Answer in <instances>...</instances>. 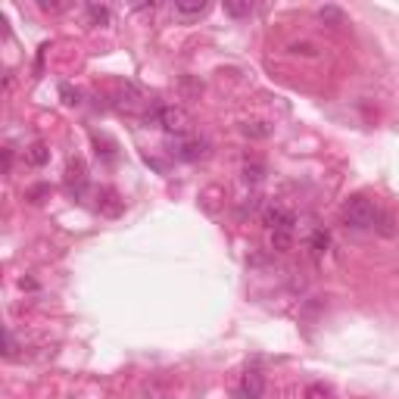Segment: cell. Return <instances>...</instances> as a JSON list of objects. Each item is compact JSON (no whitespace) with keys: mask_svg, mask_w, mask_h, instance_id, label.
Masks as SVG:
<instances>
[{"mask_svg":"<svg viewBox=\"0 0 399 399\" xmlns=\"http://www.w3.org/2000/svg\"><path fill=\"white\" fill-rule=\"evenodd\" d=\"M88 13H91V19L97 25H109V10L107 6H88Z\"/></svg>","mask_w":399,"mask_h":399,"instance_id":"5","label":"cell"},{"mask_svg":"<svg viewBox=\"0 0 399 399\" xmlns=\"http://www.w3.org/2000/svg\"><path fill=\"white\" fill-rule=\"evenodd\" d=\"M28 162H32V165H44V162H47V147H44V144H35L32 153H28Z\"/></svg>","mask_w":399,"mask_h":399,"instance_id":"6","label":"cell"},{"mask_svg":"<svg viewBox=\"0 0 399 399\" xmlns=\"http://www.w3.org/2000/svg\"><path fill=\"white\" fill-rule=\"evenodd\" d=\"M266 393V378L259 371H246L240 381V399H259Z\"/></svg>","mask_w":399,"mask_h":399,"instance_id":"3","label":"cell"},{"mask_svg":"<svg viewBox=\"0 0 399 399\" xmlns=\"http://www.w3.org/2000/svg\"><path fill=\"white\" fill-rule=\"evenodd\" d=\"M206 10H209V4H203V0H178L175 4V16L184 19V22L206 16Z\"/></svg>","mask_w":399,"mask_h":399,"instance_id":"4","label":"cell"},{"mask_svg":"<svg viewBox=\"0 0 399 399\" xmlns=\"http://www.w3.org/2000/svg\"><path fill=\"white\" fill-rule=\"evenodd\" d=\"M306 399H330V390L325 383H312V387L306 390Z\"/></svg>","mask_w":399,"mask_h":399,"instance_id":"8","label":"cell"},{"mask_svg":"<svg viewBox=\"0 0 399 399\" xmlns=\"http://www.w3.org/2000/svg\"><path fill=\"white\" fill-rule=\"evenodd\" d=\"M343 222L350 225V228H356V231L381 228L383 234H390V218L378 209V203L362 197V193H356V197H350L343 203Z\"/></svg>","mask_w":399,"mask_h":399,"instance_id":"1","label":"cell"},{"mask_svg":"<svg viewBox=\"0 0 399 399\" xmlns=\"http://www.w3.org/2000/svg\"><path fill=\"white\" fill-rule=\"evenodd\" d=\"M328 231H315V234H312V250L315 253H325L328 250Z\"/></svg>","mask_w":399,"mask_h":399,"instance_id":"9","label":"cell"},{"mask_svg":"<svg viewBox=\"0 0 399 399\" xmlns=\"http://www.w3.org/2000/svg\"><path fill=\"white\" fill-rule=\"evenodd\" d=\"M225 13H231V16H250L253 4H225Z\"/></svg>","mask_w":399,"mask_h":399,"instance_id":"7","label":"cell"},{"mask_svg":"<svg viewBox=\"0 0 399 399\" xmlns=\"http://www.w3.org/2000/svg\"><path fill=\"white\" fill-rule=\"evenodd\" d=\"M262 225H266L268 240H272L275 250L284 253V250H290L293 246V215L284 206L272 203V206L262 209Z\"/></svg>","mask_w":399,"mask_h":399,"instance_id":"2","label":"cell"}]
</instances>
